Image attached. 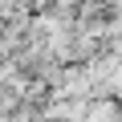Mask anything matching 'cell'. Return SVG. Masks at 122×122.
<instances>
[{
    "instance_id": "cell-1",
    "label": "cell",
    "mask_w": 122,
    "mask_h": 122,
    "mask_svg": "<svg viewBox=\"0 0 122 122\" xmlns=\"http://www.w3.org/2000/svg\"><path fill=\"white\" fill-rule=\"evenodd\" d=\"M61 4H73V0H61Z\"/></svg>"
}]
</instances>
